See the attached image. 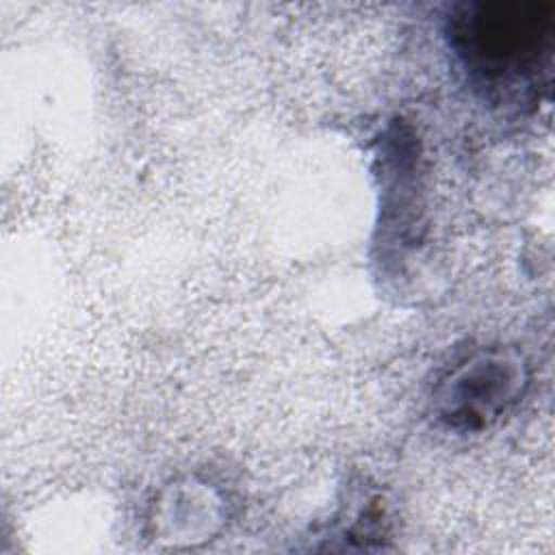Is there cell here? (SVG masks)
Segmentation results:
<instances>
[{
    "label": "cell",
    "instance_id": "6da1fadb",
    "mask_svg": "<svg viewBox=\"0 0 555 555\" xmlns=\"http://www.w3.org/2000/svg\"><path fill=\"white\" fill-rule=\"evenodd\" d=\"M555 4L538 0H477L449 15L451 48L468 74L490 89H518L548 65Z\"/></svg>",
    "mask_w": 555,
    "mask_h": 555
},
{
    "label": "cell",
    "instance_id": "7a4b0ae2",
    "mask_svg": "<svg viewBox=\"0 0 555 555\" xmlns=\"http://www.w3.org/2000/svg\"><path fill=\"white\" fill-rule=\"evenodd\" d=\"M520 379L518 364L505 356L475 358L442 384V416L453 425H486L514 399Z\"/></svg>",
    "mask_w": 555,
    "mask_h": 555
}]
</instances>
